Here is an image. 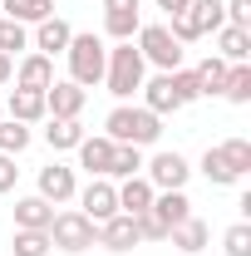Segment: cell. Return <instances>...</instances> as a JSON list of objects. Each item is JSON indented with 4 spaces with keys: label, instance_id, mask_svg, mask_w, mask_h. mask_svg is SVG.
Wrapping results in <instances>:
<instances>
[{
    "label": "cell",
    "instance_id": "3957f363",
    "mask_svg": "<svg viewBox=\"0 0 251 256\" xmlns=\"http://www.w3.org/2000/svg\"><path fill=\"white\" fill-rule=\"evenodd\" d=\"M64 60H69V79H74L79 89H94V84H104L108 44H104L98 34H74L69 50H64Z\"/></svg>",
    "mask_w": 251,
    "mask_h": 256
},
{
    "label": "cell",
    "instance_id": "9a60e30c",
    "mask_svg": "<svg viewBox=\"0 0 251 256\" xmlns=\"http://www.w3.org/2000/svg\"><path fill=\"white\" fill-rule=\"evenodd\" d=\"M98 246H108V252H133L138 246V226L133 217H108V222H98Z\"/></svg>",
    "mask_w": 251,
    "mask_h": 256
},
{
    "label": "cell",
    "instance_id": "ac0fdd59",
    "mask_svg": "<svg viewBox=\"0 0 251 256\" xmlns=\"http://www.w3.org/2000/svg\"><path fill=\"white\" fill-rule=\"evenodd\" d=\"M168 242L178 246V252H188V256H197L207 242H212V232H207V222L202 217H188V222H178L172 232H168Z\"/></svg>",
    "mask_w": 251,
    "mask_h": 256
},
{
    "label": "cell",
    "instance_id": "5b68a950",
    "mask_svg": "<svg viewBox=\"0 0 251 256\" xmlns=\"http://www.w3.org/2000/svg\"><path fill=\"white\" fill-rule=\"evenodd\" d=\"M138 54H143V64H158L168 74V69H182L188 50L168 34V25H138Z\"/></svg>",
    "mask_w": 251,
    "mask_h": 256
},
{
    "label": "cell",
    "instance_id": "b9f144b4",
    "mask_svg": "<svg viewBox=\"0 0 251 256\" xmlns=\"http://www.w3.org/2000/svg\"><path fill=\"white\" fill-rule=\"evenodd\" d=\"M0 118H5V104H0Z\"/></svg>",
    "mask_w": 251,
    "mask_h": 256
},
{
    "label": "cell",
    "instance_id": "f546056e",
    "mask_svg": "<svg viewBox=\"0 0 251 256\" xmlns=\"http://www.w3.org/2000/svg\"><path fill=\"white\" fill-rule=\"evenodd\" d=\"M168 84H172L178 108H188V104H197V98H202V89H197V74H192V69H168Z\"/></svg>",
    "mask_w": 251,
    "mask_h": 256
},
{
    "label": "cell",
    "instance_id": "7402d4cb",
    "mask_svg": "<svg viewBox=\"0 0 251 256\" xmlns=\"http://www.w3.org/2000/svg\"><path fill=\"white\" fill-rule=\"evenodd\" d=\"M143 108H153L158 118H162V114H178V98H172V84H168V74H158V79H143Z\"/></svg>",
    "mask_w": 251,
    "mask_h": 256
},
{
    "label": "cell",
    "instance_id": "74e56055",
    "mask_svg": "<svg viewBox=\"0 0 251 256\" xmlns=\"http://www.w3.org/2000/svg\"><path fill=\"white\" fill-rule=\"evenodd\" d=\"M15 182H20V168H15V158H10V153H0V197L15 188Z\"/></svg>",
    "mask_w": 251,
    "mask_h": 256
},
{
    "label": "cell",
    "instance_id": "60d3db41",
    "mask_svg": "<svg viewBox=\"0 0 251 256\" xmlns=\"http://www.w3.org/2000/svg\"><path fill=\"white\" fill-rule=\"evenodd\" d=\"M192 0H158V10H168V15H178V10H188Z\"/></svg>",
    "mask_w": 251,
    "mask_h": 256
},
{
    "label": "cell",
    "instance_id": "5bb4252c",
    "mask_svg": "<svg viewBox=\"0 0 251 256\" xmlns=\"http://www.w3.org/2000/svg\"><path fill=\"white\" fill-rule=\"evenodd\" d=\"M50 222H54V207H50L40 192L15 202V226H20V232H50Z\"/></svg>",
    "mask_w": 251,
    "mask_h": 256
},
{
    "label": "cell",
    "instance_id": "484cf974",
    "mask_svg": "<svg viewBox=\"0 0 251 256\" xmlns=\"http://www.w3.org/2000/svg\"><path fill=\"white\" fill-rule=\"evenodd\" d=\"M138 172H143V148H133V143H114L108 178H138Z\"/></svg>",
    "mask_w": 251,
    "mask_h": 256
},
{
    "label": "cell",
    "instance_id": "cb8c5ba5",
    "mask_svg": "<svg viewBox=\"0 0 251 256\" xmlns=\"http://www.w3.org/2000/svg\"><path fill=\"white\" fill-rule=\"evenodd\" d=\"M138 25H143V15H138V10H104V34H108L114 44H118V40H133Z\"/></svg>",
    "mask_w": 251,
    "mask_h": 256
},
{
    "label": "cell",
    "instance_id": "8fae6325",
    "mask_svg": "<svg viewBox=\"0 0 251 256\" xmlns=\"http://www.w3.org/2000/svg\"><path fill=\"white\" fill-rule=\"evenodd\" d=\"M69 40H74V30H69V20H60V15H50V20H40L30 34V50H40V54H64L69 50Z\"/></svg>",
    "mask_w": 251,
    "mask_h": 256
},
{
    "label": "cell",
    "instance_id": "e0dca14e",
    "mask_svg": "<svg viewBox=\"0 0 251 256\" xmlns=\"http://www.w3.org/2000/svg\"><path fill=\"white\" fill-rule=\"evenodd\" d=\"M5 118H15V124H40V118H50V114H44V94L15 89V94L5 98Z\"/></svg>",
    "mask_w": 251,
    "mask_h": 256
},
{
    "label": "cell",
    "instance_id": "ffe728a7",
    "mask_svg": "<svg viewBox=\"0 0 251 256\" xmlns=\"http://www.w3.org/2000/svg\"><path fill=\"white\" fill-rule=\"evenodd\" d=\"M44 143H50L54 153H69V148H79V143H84V124H79V118H50Z\"/></svg>",
    "mask_w": 251,
    "mask_h": 256
},
{
    "label": "cell",
    "instance_id": "ba28073f",
    "mask_svg": "<svg viewBox=\"0 0 251 256\" xmlns=\"http://www.w3.org/2000/svg\"><path fill=\"white\" fill-rule=\"evenodd\" d=\"M84 104H89V94H84L74 79H54V84L44 89V114H50V118H79Z\"/></svg>",
    "mask_w": 251,
    "mask_h": 256
},
{
    "label": "cell",
    "instance_id": "4fadbf2b",
    "mask_svg": "<svg viewBox=\"0 0 251 256\" xmlns=\"http://www.w3.org/2000/svg\"><path fill=\"white\" fill-rule=\"evenodd\" d=\"M74 153H79V168H89L94 178H108V158H114V138H108V133H98V138L84 133V143H79Z\"/></svg>",
    "mask_w": 251,
    "mask_h": 256
},
{
    "label": "cell",
    "instance_id": "277c9868",
    "mask_svg": "<svg viewBox=\"0 0 251 256\" xmlns=\"http://www.w3.org/2000/svg\"><path fill=\"white\" fill-rule=\"evenodd\" d=\"M50 246H60V252H89L98 246V222H89L79 207H69V212H54V222H50Z\"/></svg>",
    "mask_w": 251,
    "mask_h": 256
},
{
    "label": "cell",
    "instance_id": "f1b7e54d",
    "mask_svg": "<svg viewBox=\"0 0 251 256\" xmlns=\"http://www.w3.org/2000/svg\"><path fill=\"white\" fill-rule=\"evenodd\" d=\"M188 10H192V20H197V30H202V34H207V30L217 34L222 25H226V10H222V0H192Z\"/></svg>",
    "mask_w": 251,
    "mask_h": 256
},
{
    "label": "cell",
    "instance_id": "8d00e7d4",
    "mask_svg": "<svg viewBox=\"0 0 251 256\" xmlns=\"http://www.w3.org/2000/svg\"><path fill=\"white\" fill-rule=\"evenodd\" d=\"M222 10H226V25L251 30V0H222Z\"/></svg>",
    "mask_w": 251,
    "mask_h": 256
},
{
    "label": "cell",
    "instance_id": "4dcf8cb0",
    "mask_svg": "<svg viewBox=\"0 0 251 256\" xmlns=\"http://www.w3.org/2000/svg\"><path fill=\"white\" fill-rule=\"evenodd\" d=\"M217 153L226 158V168H232L236 178L251 172V143H246V138H226V143H217Z\"/></svg>",
    "mask_w": 251,
    "mask_h": 256
},
{
    "label": "cell",
    "instance_id": "ab89813d",
    "mask_svg": "<svg viewBox=\"0 0 251 256\" xmlns=\"http://www.w3.org/2000/svg\"><path fill=\"white\" fill-rule=\"evenodd\" d=\"M10 79H15V60H10V54H0V84H10Z\"/></svg>",
    "mask_w": 251,
    "mask_h": 256
},
{
    "label": "cell",
    "instance_id": "d4e9b609",
    "mask_svg": "<svg viewBox=\"0 0 251 256\" xmlns=\"http://www.w3.org/2000/svg\"><path fill=\"white\" fill-rule=\"evenodd\" d=\"M226 69H232V64L222 60V54H207V60L192 69V74H197V89H202V94H222V84H226Z\"/></svg>",
    "mask_w": 251,
    "mask_h": 256
},
{
    "label": "cell",
    "instance_id": "7a4b0ae2",
    "mask_svg": "<svg viewBox=\"0 0 251 256\" xmlns=\"http://www.w3.org/2000/svg\"><path fill=\"white\" fill-rule=\"evenodd\" d=\"M104 128H108L114 143H133V148H153L158 138H162V118H158L153 108H143V104H118L104 118Z\"/></svg>",
    "mask_w": 251,
    "mask_h": 256
},
{
    "label": "cell",
    "instance_id": "e575fe53",
    "mask_svg": "<svg viewBox=\"0 0 251 256\" xmlns=\"http://www.w3.org/2000/svg\"><path fill=\"white\" fill-rule=\"evenodd\" d=\"M222 246H226V256H251V222H236V226H226Z\"/></svg>",
    "mask_w": 251,
    "mask_h": 256
},
{
    "label": "cell",
    "instance_id": "d590c367",
    "mask_svg": "<svg viewBox=\"0 0 251 256\" xmlns=\"http://www.w3.org/2000/svg\"><path fill=\"white\" fill-rule=\"evenodd\" d=\"M133 226H138V242H168V226L158 222L153 212H143V217H133Z\"/></svg>",
    "mask_w": 251,
    "mask_h": 256
},
{
    "label": "cell",
    "instance_id": "f35d334b",
    "mask_svg": "<svg viewBox=\"0 0 251 256\" xmlns=\"http://www.w3.org/2000/svg\"><path fill=\"white\" fill-rule=\"evenodd\" d=\"M104 10H143V0H104Z\"/></svg>",
    "mask_w": 251,
    "mask_h": 256
},
{
    "label": "cell",
    "instance_id": "30bf717a",
    "mask_svg": "<svg viewBox=\"0 0 251 256\" xmlns=\"http://www.w3.org/2000/svg\"><path fill=\"white\" fill-rule=\"evenodd\" d=\"M74 168H64V162H50V168H40V197L50 202V207H64V202H74Z\"/></svg>",
    "mask_w": 251,
    "mask_h": 256
},
{
    "label": "cell",
    "instance_id": "44dd1931",
    "mask_svg": "<svg viewBox=\"0 0 251 256\" xmlns=\"http://www.w3.org/2000/svg\"><path fill=\"white\" fill-rule=\"evenodd\" d=\"M0 15H10L20 25H40L54 15V0H0Z\"/></svg>",
    "mask_w": 251,
    "mask_h": 256
},
{
    "label": "cell",
    "instance_id": "7c38bea8",
    "mask_svg": "<svg viewBox=\"0 0 251 256\" xmlns=\"http://www.w3.org/2000/svg\"><path fill=\"white\" fill-rule=\"evenodd\" d=\"M148 207H153V182H148L143 172H138V178H124V182H118V212H124V217H143Z\"/></svg>",
    "mask_w": 251,
    "mask_h": 256
},
{
    "label": "cell",
    "instance_id": "9c48e42d",
    "mask_svg": "<svg viewBox=\"0 0 251 256\" xmlns=\"http://www.w3.org/2000/svg\"><path fill=\"white\" fill-rule=\"evenodd\" d=\"M15 89H34V94H44L50 84H54V60L50 54H40V50H30L25 60L15 64V79H10Z\"/></svg>",
    "mask_w": 251,
    "mask_h": 256
},
{
    "label": "cell",
    "instance_id": "83f0119b",
    "mask_svg": "<svg viewBox=\"0 0 251 256\" xmlns=\"http://www.w3.org/2000/svg\"><path fill=\"white\" fill-rule=\"evenodd\" d=\"M20 50H30V25H20V20H10V15H0V54H20Z\"/></svg>",
    "mask_w": 251,
    "mask_h": 256
},
{
    "label": "cell",
    "instance_id": "4316f807",
    "mask_svg": "<svg viewBox=\"0 0 251 256\" xmlns=\"http://www.w3.org/2000/svg\"><path fill=\"white\" fill-rule=\"evenodd\" d=\"M222 98H226V104H251V64H232V69H226Z\"/></svg>",
    "mask_w": 251,
    "mask_h": 256
},
{
    "label": "cell",
    "instance_id": "6da1fadb",
    "mask_svg": "<svg viewBox=\"0 0 251 256\" xmlns=\"http://www.w3.org/2000/svg\"><path fill=\"white\" fill-rule=\"evenodd\" d=\"M143 79H148V64L138 54V44L133 40H118V44H108V64H104V84H108V94L128 104V98L143 89Z\"/></svg>",
    "mask_w": 251,
    "mask_h": 256
},
{
    "label": "cell",
    "instance_id": "52a82bcc",
    "mask_svg": "<svg viewBox=\"0 0 251 256\" xmlns=\"http://www.w3.org/2000/svg\"><path fill=\"white\" fill-rule=\"evenodd\" d=\"M79 197V212L89 217V222H108V217H118V188H114V178H94L84 192H74Z\"/></svg>",
    "mask_w": 251,
    "mask_h": 256
},
{
    "label": "cell",
    "instance_id": "603a6c76",
    "mask_svg": "<svg viewBox=\"0 0 251 256\" xmlns=\"http://www.w3.org/2000/svg\"><path fill=\"white\" fill-rule=\"evenodd\" d=\"M197 172H202V178H207L212 188H236V182H242V178H236V172L226 168V158H222L217 148H207V153H202V162H197Z\"/></svg>",
    "mask_w": 251,
    "mask_h": 256
},
{
    "label": "cell",
    "instance_id": "8992f818",
    "mask_svg": "<svg viewBox=\"0 0 251 256\" xmlns=\"http://www.w3.org/2000/svg\"><path fill=\"white\" fill-rule=\"evenodd\" d=\"M143 178L153 182V192H182L192 178V162L172 148V153H153V158L143 162Z\"/></svg>",
    "mask_w": 251,
    "mask_h": 256
},
{
    "label": "cell",
    "instance_id": "1f68e13d",
    "mask_svg": "<svg viewBox=\"0 0 251 256\" xmlns=\"http://www.w3.org/2000/svg\"><path fill=\"white\" fill-rule=\"evenodd\" d=\"M30 148V124H15V118H0V153H25Z\"/></svg>",
    "mask_w": 251,
    "mask_h": 256
},
{
    "label": "cell",
    "instance_id": "d6986e66",
    "mask_svg": "<svg viewBox=\"0 0 251 256\" xmlns=\"http://www.w3.org/2000/svg\"><path fill=\"white\" fill-rule=\"evenodd\" d=\"M217 54H222L226 64H246V60H251V30L222 25V30H217Z\"/></svg>",
    "mask_w": 251,
    "mask_h": 256
},
{
    "label": "cell",
    "instance_id": "2e32d148",
    "mask_svg": "<svg viewBox=\"0 0 251 256\" xmlns=\"http://www.w3.org/2000/svg\"><path fill=\"white\" fill-rule=\"evenodd\" d=\"M148 212L172 232L178 222H188V217H192V202H188V192H153V207H148Z\"/></svg>",
    "mask_w": 251,
    "mask_h": 256
},
{
    "label": "cell",
    "instance_id": "836d02e7",
    "mask_svg": "<svg viewBox=\"0 0 251 256\" xmlns=\"http://www.w3.org/2000/svg\"><path fill=\"white\" fill-rule=\"evenodd\" d=\"M168 20H172V25H168V34H172V40H178L182 50H188L192 40H202V30H197V20H192V10H178V15H168Z\"/></svg>",
    "mask_w": 251,
    "mask_h": 256
},
{
    "label": "cell",
    "instance_id": "d6a6232c",
    "mask_svg": "<svg viewBox=\"0 0 251 256\" xmlns=\"http://www.w3.org/2000/svg\"><path fill=\"white\" fill-rule=\"evenodd\" d=\"M15 256H50V232H20L15 226Z\"/></svg>",
    "mask_w": 251,
    "mask_h": 256
}]
</instances>
